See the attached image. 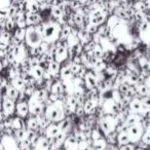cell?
Returning a JSON list of instances; mask_svg holds the SVG:
<instances>
[{"label":"cell","instance_id":"obj_1","mask_svg":"<svg viewBox=\"0 0 150 150\" xmlns=\"http://www.w3.org/2000/svg\"><path fill=\"white\" fill-rule=\"evenodd\" d=\"M39 27L42 31L43 41L48 42V43H56L60 39L62 26L58 23L57 20L54 19L52 21L48 20L46 22H41L39 24Z\"/></svg>","mask_w":150,"mask_h":150},{"label":"cell","instance_id":"obj_2","mask_svg":"<svg viewBox=\"0 0 150 150\" xmlns=\"http://www.w3.org/2000/svg\"><path fill=\"white\" fill-rule=\"evenodd\" d=\"M44 113L52 122L59 123L67 117L66 112H65V102L62 100L52 102V104H50L46 107Z\"/></svg>","mask_w":150,"mask_h":150},{"label":"cell","instance_id":"obj_3","mask_svg":"<svg viewBox=\"0 0 150 150\" xmlns=\"http://www.w3.org/2000/svg\"><path fill=\"white\" fill-rule=\"evenodd\" d=\"M43 41V35L39 25L37 26H28L26 29L25 42L29 46H38Z\"/></svg>","mask_w":150,"mask_h":150},{"label":"cell","instance_id":"obj_4","mask_svg":"<svg viewBox=\"0 0 150 150\" xmlns=\"http://www.w3.org/2000/svg\"><path fill=\"white\" fill-rule=\"evenodd\" d=\"M117 125H118V121L116 116L113 114H106L98 121V127L104 133V135L114 132Z\"/></svg>","mask_w":150,"mask_h":150},{"label":"cell","instance_id":"obj_5","mask_svg":"<svg viewBox=\"0 0 150 150\" xmlns=\"http://www.w3.org/2000/svg\"><path fill=\"white\" fill-rule=\"evenodd\" d=\"M28 103H29L30 114L34 115V116H38V115L45 112L46 103L41 100H39L35 95H33V96L29 99Z\"/></svg>","mask_w":150,"mask_h":150},{"label":"cell","instance_id":"obj_6","mask_svg":"<svg viewBox=\"0 0 150 150\" xmlns=\"http://www.w3.org/2000/svg\"><path fill=\"white\" fill-rule=\"evenodd\" d=\"M127 134H129V138H131L132 143L137 144L138 142L141 141L142 136L145 133V129H144V127L142 125V123L139 122V123H136V125L129 127L127 129Z\"/></svg>","mask_w":150,"mask_h":150},{"label":"cell","instance_id":"obj_7","mask_svg":"<svg viewBox=\"0 0 150 150\" xmlns=\"http://www.w3.org/2000/svg\"><path fill=\"white\" fill-rule=\"evenodd\" d=\"M1 111L5 112L7 116H11L13 113H16V107H17V101L13 100L9 98H3L1 99Z\"/></svg>","mask_w":150,"mask_h":150},{"label":"cell","instance_id":"obj_8","mask_svg":"<svg viewBox=\"0 0 150 150\" xmlns=\"http://www.w3.org/2000/svg\"><path fill=\"white\" fill-rule=\"evenodd\" d=\"M1 145L4 146L5 150H20L19 142L15 138V136H2Z\"/></svg>","mask_w":150,"mask_h":150},{"label":"cell","instance_id":"obj_9","mask_svg":"<svg viewBox=\"0 0 150 150\" xmlns=\"http://www.w3.org/2000/svg\"><path fill=\"white\" fill-rule=\"evenodd\" d=\"M83 79L88 90H93V88H96L98 86V76H97V73L94 70H88L86 76L83 77Z\"/></svg>","mask_w":150,"mask_h":150},{"label":"cell","instance_id":"obj_10","mask_svg":"<svg viewBox=\"0 0 150 150\" xmlns=\"http://www.w3.org/2000/svg\"><path fill=\"white\" fill-rule=\"evenodd\" d=\"M71 63H72V61L68 60L67 62L62 64V68L60 71V77L62 80H69L74 78V73L71 68Z\"/></svg>","mask_w":150,"mask_h":150},{"label":"cell","instance_id":"obj_11","mask_svg":"<svg viewBox=\"0 0 150 150\" xmlns=\"http://www.w3.org/2000/svg\"><path fill=\"white\" fill-rule=\"evenodd\" d=\"M30 114V108L28 101H18L16 107V115L22 118H27Z\"/></svg>","mask_w":150,"mask_h":150},{"label":"cell","instance_id":"obj_12","mask_svg":"<svg viewBox=\"0 0 150 150\" xmlns=\"http://www.w3.org/2000/svg\"><path fill=\"white\" fill-rule=\"evenodd\" d=\"M129 109H131L132 113H137V114H141L144 110H147V109L144 108L143 102H142V98L140 97H136L132 100L131 104H129Z\"/></svg>","mask_w":150,"mask_h":150},{"label":"cell","instance_id":"obj_13","mask_svg":"<svg viewBox=\"0 0 150 150\" xmlns=\"http://www.w3.org/2000/svg\"><path fill=\"white\" fill-rule=\"evenodd\" d=\"M26 127H27V129H30V131H34V132L39 131L40 125H39V121H38L37 116L29 114V116L26 119Z\"/></svg>","mask_w":150,"mask_h":150},{"label":"cell","instance_id":"obj_14","mask_svg":"<svg viewBox=\"0 0 150 150\" xmlns=\"http://www.w3.org/2000/svg\"><path fill=\"white\" fill-rule=\"evenodd\" d=\"M61 132V129H60V125L59 123L57 122H52L45 129V137L50 140H52L59 133Z\"/></svg>","mask_w":150,"mask_h":150},{"label":"cell","instance_id":"obj_15","mask_svg":"<svg viewBox=\"0 0 150 150\" xmlns=\"http://www.w3.org/2000/svg\"><path fill=\"white\" fill-rule=\"evenodd\" d=\"M28 26H37L42 22V17L38 13H26Z\"/></svg>","mask_w":150,"mask_h":150},{"label":"cell","instance_id":"obj_16","mask_svg":"<svg viewBox=\"0 0 150 150\" xmlns=\"http://www.w3.org/2000/svg\"><path fill=\"white\" fill-rule=\"evenodd\" d=\"M34 147H36L38 150H50V140L47 139L45 135L40 136Z\"/></svg>","mask_w":150,"mask_h":150},{"label":"cell","instance_id":"obj_17","mask_svg":"<svg viewBox=\"0 0 150 150\" xmlns=\"http://www.w3.org/2000/svg\"><path fill=\"white\" fill-rule=\"evenodd\" d=\"M141 119H142V116L140 114H137V113H131V114L127 117L125 123H123L125 129H127V127H131V125H136V123L141 122Z\"/></svg>","mask_w":150,"mask_h":150},{"label":"cell","instance_id":"obj_18","mask_svg":"<svg viewBox=\"0 0 150 150\" xmlns=\"http://www.w3.org/2000/svg\"><path fill=\"white\" fill-rule=\"evenodd\" d=\"M11 127L16 131H19L22 129H27L26 127V121L25 118H22L19 116H15L13 117V123H11Z\"/></svg>","mask_w":150,"mask_h":150},{"label":"cell","instance_id":"obj_19","mask_svg":"<svg viewBox=\"0 0 150 150\" xmlns=\"http://www.w3.org/2000/svg\"><path fill=\"white\" fill-rule=\"evenodd\" d=\"M127 143H131V138H129L127 129H123L122 132L118 133V136H117V145L122 146Z\"/></svg>","mask_w":150,"mask_h":150},{"label":"cell","instance_id":"obj_20","mask_svg":"<svg viewBox=\"0 0 150 150\" xmlns=\"http://www.w3.org/2000/svg\"><path fill=\"white\" fill-rule=\"evenodd\" d=\"M44 72H45V69H44L43 67L40 66V65L31 69V75L35 78L36 80L43 79L44 78Z\"/></svg>","mask_w":150,"mask_h":150},{"label":"cell","instance_id":"obj_21","mask_svg":"<svg viewBox=\"0 0 150 150\" xmlns=\"http://www.w3.org/2000/svg\"><path fill=\"white\" fill-rule=\"evenodd\" d=\"M9 83L13 86V88H18L19 91H23L26 86V81L22 76H19V77H16L13 79L9 80Z\"/></svg>","mask_w":150,"mask_h":150},{"label":"cell","instance_id":"obj_22","mask_svg":"<svg viewBox=\"0 0 150 150\" xmlns=\"http://www.w3.org/2000/svg\"><path fill=\"white\" fill-rule=\"evenodd\" d=\"M116 50H104V54H103V60L106 63H111L116 57Z\"/></svg>","mask_w":150,"mask_h":150},{"label":"cell","instance_id":"obj_23","mask_svg":"<svg viewBox=\"0 0 150 150\" xmlns=\"http://www.w3.org/2000/svg\"><path fill=\"white\" fill-rule=\"evenodd\" d=\"M93 147H94L95 150H106L107 147H108V142L105 138H103V139H100L98 141L93 142Z\"/></svg>","mask_w":150,"mask_h":150},{"label":"cell","instance_id":"obj_24","mask_svg":"<svg viewBox=\"0 0 150 150\" xmlns=\"http://www.w3.org/2000/svg\"><path fill=\"white\" fill-rule=\"evenodd\" d=\"M138 86V96L140 98H144V97H147L149 95L150 88L146 83H140L137 84Z\"/></svg>","mask_w":150,"mask_h":150},{"label":"cell","instance_id":"obj_25","mask_svg":"<svg viewBox=\"0 0 150 150\" xmlns=\"http://www.w3.org/2000/svg\"><path fill=\"white\" fill-rule=\"evenodd\" d=\"M37 118H38V121H39L40 127H41V129H45L46 127H47L48 125L52 123V121H50V118L46 116L45 113H42V114L38 115Z\"/></svg>","mask_w":150,"mask_h":150},{"label":"cell","instance_id":"obj_26","mask_svg":"<svg viewBox=\"0 0 150 150\" xmlns=\"http://www.w3.org/2000/svg\"><path fill=\"white\" fill-rule=\"evenodd\" d=\"M71 32H72V27L69 25H65L62 27L60 34V40H67L68 37L71 35Z\"/></svg>","mask_w":150,"mask_h":150},{"label":"cell","instance_id":"obj_27","mask_svg":"<svg viewBox=\"0 0 150 150\" xmlns=\"http://www.w3.org/2000/svg\"><path fill=\"white\" fill-rule=\"evenodd\" d=\"M107 66H108V63H106L103 59H101V60H99L98 62L96 63V65H95V67H94L93 70H94L96 73L104 72V71L106 70Z\"/></svg>","mask_w":150,"mask_h":150},{"label":"cell","instance_id":"obj_28","mask_svg":"<svg viewBox=\"0 0 150 150\" xmlns=\"http://www.w3.org/2000/svg\"><path fill=\"white\" fill-rule=\"evenodd\" d=\"M13 136H15V138L17 139L18 142L24 141V140L28 139V129H19V131H16Z\"/></svg>","mask_w":150,"mask_h":150},{"label":"cell","instance_id":"obj_29","mask_svg":"<svg viewBox=\"0 0 150 150\" xmlns=\"http://www.w3.org/2000/svg\"><path fill=\"white\" fill-rule=\"evenodd\" d=\"M20 92L21 91H19L18 88H13V86H9V88H8V91H7V98H9V99H13V100H15V101H18V99H19V96H20Z\"/></svg>","mask_w":150,"mask_h":150},{"label":"cell","instance_id":"obj_30","mask_svg":"<svg viewBox=\"0 0 150 150\" xmlns=\"http://www.w3.org/2000/svg\"><path fill=\"white\" fill-rule=\"evenodd\" d=\"M26 29H27V28H19L18 27L17 29L15 30L13 36H15L16 38H18L21 42H24L25 41V37H26Z\"/></svg>","mask_w":150,"mask_h":150},{"label":"cell","instance_id":"obj_31","mask_svg":"<svg viewBox=\"0 0 150 150\" xmlns=\"http://www.w3.org/2000/svg\"><path fill=\"white\" fill-rule=\"evenodd\" d=\"M117 136L118 133L117 132H112V133H109L107 135H105V139L107 140L108 144H112V145H117Z\"/></svg>","mask_w":150,"mask_h":150},{"label":"cell","instance_id":"obj_32","mask_svg":"<svg viewBox=\"0 0 150 150\" xmlns=\"http://www.w3.org/2000/svg\"><path fill=\"white\" fill-rule=\"evenodd\" d=\"M118 91L121 93V94L127 95V92L129 91V83L127 81V80H125V82H122V83H121L120 86H119Z\"/></svg>","mask_w":150,"mask_h":150},{"label":"cell","instance_id":"obj_33","mask_svg":"<svg viewBox=\"0 0 150 150\" xmlns=\"http://www.w3.org/2000/svg\"><path fill=\"white\" fill-rule=\"evenodd\" d=\"M137 145L135 143H127L125 145H122V146H119V150H135Z\"/></svg>","mask_w":150,"mask_h":150},{"label":"cell","instance_id":"obj_34","mask_svg":"<svg viewBox=\"0 0 150 150\" xmlns=\"http://www.w3.org/2000/svg\"><path fill=\"white\" fill-rule=\"evenodd\" d=\"M142 142H144L145 144H147L148 146H150V131H145L144 135L142 136Z\"/></svg>","mask_w":150,"mask_h":150},{"label":"cell","instance_id":"obj_35","mask_svg":"<svg viewBox=\"0 0 150 150\" xmlns=\"http://www.w3.org/2000/svg\"><path fill=\"white\" fill-rule=\"evenodd\" d=\"M142 102H143L144 108L147 109V110H150V96L142 98Z\"/></svg>","mask_w":150,"mask_h":150},{"label":"cell","instance_id":"obj_36","mask_svg":"<svg viewBox=\"0 0 150 150\" xmlns=\"http://www.w3.org/2000/svg\"><path fill=\"white\" fill-rule=\"evenodd\" d=\"M136 145H137V144H136ZM135 150H145V149H143V148H141V147H139V146H137Z\"/></svg>","mask_w":150,"mask_h":150},{"label":"cell","instance_id":"obj_37","mask_svg":"<svg viewBox=\"0 0 150 150\" xmlns=\"http://www.w3.org/2000/svg\"><path fill=\"white\" fill-rule=\"evenodd\" d=\"M77 1H79V2H81V3H86L88 0H77Z\"/></svg>","mask_w":150,"mask_h":150},{"label":"cell","instance_id":"obj_38","mask_svg":"<svg viewBox=\"0 0 150 150\" xmlns=\"http://www.w3.org/2000/svg\"><path fill=\"white\" fill-rule=\"evenodd\" d=\"M31 150H38V149H37V148H36V147H33V148H32Z\"/></svg>","mask_w":150,"mask_h":150},{"label":"cell","instance_id":"obj_39","mask_svg":"<svg viewBox=\"0 0 150 150\" xmlns=\"http://www.w3.org/2000/svg\"><path fill=\"white\" fill-rule=\"evenodd\" d=\"M60 150H65V149H63V148H62V149H60Z\"/></svg>","mask_w":150,"mask_h":150},{"label":"cell","instance_id":"obj_40","mask_svg":"<svg viewBox=\"0 0 150 150\" xmlns=\"http://www.w3.org/2000/svg\"><path fill=\"white\" fill-rule=\"evenodd\" d=\"M106 150H108V149H106Z\"/></svg>","mask_w":150,"mask_h":150}]
</instances>
